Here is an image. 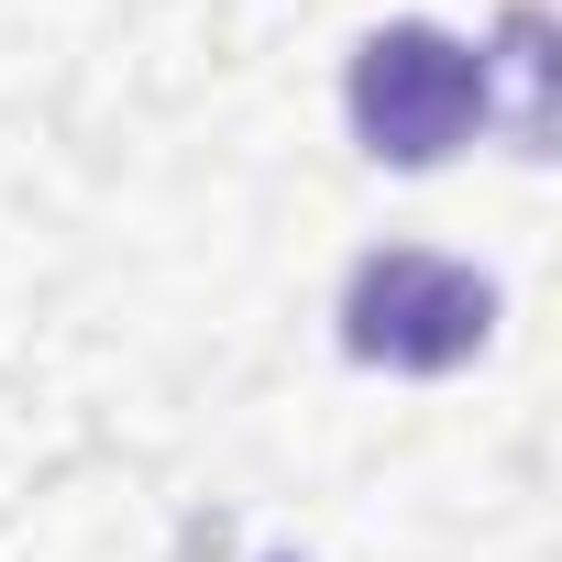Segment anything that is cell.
Returning <instances> with one entry per match:
<instances>
[{"instance_id": "6da1fadb", "label": "cell", "mask_w": 562, "mask_h": 562, "mask_svg": "<svg viewBox=\"0 0 562 562\" xmlns=\"http://www.w3.org/2000/svg\"><path fill=\"white\" fill-rule=\"evenodd\" d=\"M342 122L375 166H452L496 122V56L441 23H375L342 67Z\"/></svg>"}, {"instance_id": "7a4b0ae2", "label": "cell", "mask_w": 562, "mask_h": 562, "mask_svg": "<svg viewBox=\"0 0 562 562\" xmlns=\"http://www.w3.org/2000/svg\"><path fill=\"white\" fill-rule=\"evenodd\" d=\"M342 353L364 375H463L496 342V276L430 243H375L342 276Z\"/></svg>"}, {"instance_id": "3957f363", "label": "cell", "mask_w": 562, "mask_h": 562, "mask_svg": "<svg viewBox=\"0 0 562 562\" xmlns=\"http://www.w3.org/2000/svg\"><path fill=\"white\" fill-rule=\"evenodd\" d=\"M265 562H299V551H265Z\"/></svg>"}]
</instances>
